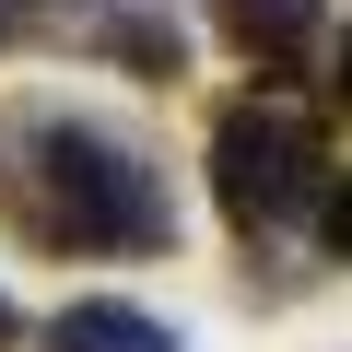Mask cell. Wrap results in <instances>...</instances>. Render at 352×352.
<instances>
[{
	"label": "cell",
	"mask_w": 352,
	"mask_h": 352,
	"mask_svg": "<svg viewBox=\"0 0 352 352\" xmlns=\"http://www.w3.org/2000/svg\"><path fill=\"white\" fill-rule=\"evenodd\" d=\"M106 47H118V59H141V71H153V82H164V71H176V36H164V24H153V12H129V24H106Z\"/></svg>",
	"instance_id": "5"
},
{
	"label": "cell",
	"mask_w": 352,
	"mask_h": 352,
	"mask_svg": "<svg viewBox=\"0 0 352 352\" xmlns=\"http://www.w3.org/2000/svg\"><path fill=\"white\" fill-rule=\"evenodd\" d=\"M340 106H352V47H340Z\"/></svg>",
	"instance_id": "8"
},
{
	"label": "cell",
	"mask_w": 352,
	"mask_h": 352,
	"mask_svg": "<svg viewBox=\"0 0 352 352\" xmlns=\"http://www.w3.org/2000/svg\"><path fill=\"white\" fill-rule=\"evenodd\" d=\"M212 200H223L235 223H282V212L329 200V141H317V118L282 106V94L223 106V129H212Z\"/></svg>",
	"instance_id": "2"
},
{
	"label": "cell",
	"mask_w": 352,
	"mask_h": 352,
	"mask_svg": "<svg viewBox=\"0 0 352 352\" xmlns=\"http://www.w3.org/2000/svg\"><path fill=\"white\" fill-rule=\"evenodd\" d=\"M12 340H24V317H12V294H0V352H12Z\"/></svg>",
	"instance_id": "7"
},
{
	"label": "cell",
	"mask_w": 352,
	"mask_h": 352,
	"mask_svg": "<svg viewBox=\"0 0 352 352\" xmlns=\"http://www.w3.org/2000/svg\"><path fill=\"white\" fill-rule=\"evenodd\" d=\"M12 223L47 235V247L106 258V247H164V235H176V200H164V176H153L129 141L59 118V129L36 141V188L12 200Z\"/></svg>",
	"instance_id": "1"
},
{
	"label": "cell",
	"mask_w": 352,
	"mask_h": 352,
	"mask_svg": "<svg viewBox=\"0 0 352 352\" xmlns=\"http://www.w3.org/2000/svg\"><path fill=\"white\" fill-rule=\"evenodd\" d=\"M317 24H329V0H212V36L223 47H247V59H305L317 47Z\"/></svg>",
	"instance_id": "3"
},
{
	"label": "cell",
	"mask_w": 352,
	"mask_h": 352,
	"mask_svg": "<svg viewBox=\"0 0 352 352\" xmlns=\"http://www.w3.org/2000/svg\"><path fill=\"white\" fill-rule=\"evenodd\" d=\"M47 352H176V329L141 317V305H118V294H82V305L47 317Z\"/></svg>",
	"instance_id": "4"
},
{
	"label": "cell",
	"mask_w": 352,
	"mask_h": 352,
	"mask_svg": "<svg viewBox=\"0 0 352 352\" xmlns=\"http://www.w3.org/2000/svg\"><path fill=\"white\" fill-rule=\"evenodd\" d=\"M317 235H329V258H352V176H329V200H317Z\"/></svg>",
	"instance_id": "6"
}]
</instances>
